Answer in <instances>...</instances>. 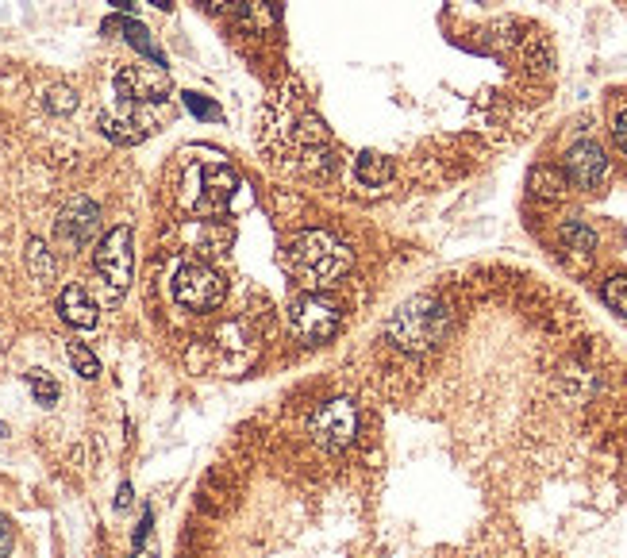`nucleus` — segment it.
Segmentation results:
<instances>
[{"label": "nucleus", "mask_w": 627, "mask_h": 558, "mask_svg": "<svg viewBox=\"0 0 627 558\" xmlns=\"http://www.w3.org/2000/svg\"><path fill=\"white\" fill-rule=\"evenodd\" d=\"M27 381V389H31V397H35V405H43V408H54L58 405V381L47 374V370H27L24 374Z\"/></svg>", "instance_id": "obj_19"}, {"label": "nucleus", "mask_w": 627, "mask_h": 558, "mask_svg": "<svg viewBox=\"0 0 627 558\" xmlns=\"http://www.w3.org/2000/svg\"><path fill=\"white\" fill-rule=\"evenodd\" d=\"M108 4H112V8H116V12H131V8H135V4H131V0H108Z\"/></svg>", "instance_id": "obj_28"}, {"label": "nucleus", "mask_w": 627, "mask_h": 558, "mask_svg": "<svg viewBox=\"0 0 627 558\" xmlns=\"http://www.w3.org/2000/svg\"><path fill=\"white\" fill-rule=\"evenodd\" d=\"M170 293L189 312H212L227 297V281L208 262H181L170 281Z\"/></svg>", "instance_id": "obj_7"}, {"label": "nucleus", "mask_w": 627, "mask_h": 558, "mask_svg": "<svg viewBox=\"0 0 627 558\" xmlns=\"http://www.w3.org/2000/svg\"><path fill=\"white\" fill-rule=\"evenodd\" d=\"M612 139H616V147L627 154V112L616 116V124H612Z\"/></svg>", "instance_id": "obj_25"}, {"label": "nucleus", "mask_w": 627, "mask_h": 558, "mask_svg": "<svg viewBox=\"0 0 627 558\" xmlns=\"http://www.w3.org/2000/svg\"><path fill=\"white\" fill-rule=\"evenodd\" d=\"M154 8H162V12H170V8H174V4H170V0H151Z\"/></svg>", "instance_id": "obj_29"}, {"label": "nucleus", "mask_w": 627, "mask_h": 558, "mask_svg": "<svg viewBox=\"0 0 627 558\" xmlns=\"http://www.w3.org/2000/svg\"><path fill=\"white\" fill-rule=\"evenodd\" d=\"M104 31H120L151 66H162V70H166V54L158 51V43L151 39V27L147 24H139V20H131V16H112V20H104Z\"/></svg>", "instance_id": "obj_14"}, {"label": "nucleus", "mask_w": 627, "mask_h": 558, "mask_svg": "<svg viewBox=\"0 0 627 558\" xmlns=\"http://www.w3.org/2000/svg\"><path fill=\"white\" fill-rule=\"evenodd\" d=\"M262 139L270 151L285 162H297L312 174H331L335 154H331V131L327 124L304 104L301 93L285 89L266 112H262Z\"/></svg>", "instance_id": "obj_1"}, {"label": "nucleus", "mask_w": 627, "mask_h": 558, "mask_svg": "<svg viewBox=\"0 0 627 558\" xmlns=\"http://www.w3.org/2000/svg\"><path fill=\"white\" fill-rule=\"evenodd\" d=\"M93 270H97V278L104 281V301L116 305V301L124 297V289L131 285V274H135V235H131L127 224L112 228L101 243H97V251H93Z\"/></svg>", "instance_id": "obj_6"}, {"label": "nucleus", "mask_w": 627, "mask_h": 558, "mask_svg": "<svg viewBox=\"0 0 627 558\" xmlns=\"http://www.w3.org/2000/svg\"><path fill=\"white\" fill-rule=\"evenodd\" d=\"M566 178H570V185L585 189V193L601 189L604 181H608V154L597 143H589V139L574 143L570 154H566Z\"/></svg>", "instance_id": "obj_12"}, {"label": "nucleus", "mask_w": 627, "mask_h": 558, "mask_svg": "<svg viewBox=\"0 0 627 558\" xmlns=\"http://www.w3.org/2000/svg\"><path fill=\"white\" fill-rule=\"evenodd\" d=\"M116 101L131 104H166L170 97V74L162 66H124L112 77Z\"/></svg>", "instance_id": "obj_10"}, {"label": "nucleus", "mask_w": 627, "mask_h": 558, "mask_svg": "<svg viewBox=\"0 0 627 558\" xmlns=\"http://www.w3.org/2000/svg\"><path fill=\"white\" fill-rule=\"evenodd\" d=\"M181 101H185V108H189L197 120H212V124H220V120H224L220 104L212 101V97H204V93H181Z\"/></svg>", "instance_id": "obj_21"}, {"label": "nucleus", "mask_w": 627, "mask_h": 558, "mask_svg": "<svg viewBox=\"0 0 627 558\" xmlns=\"http://www.w3.org/2000/svg\"><path fill=\"white\" fill-rule=\"evenodd\" d=\"M97 228H101V208L89 201V197H74V201L58 212L54 235H58V243H62V247L81 251V247L97 235Z\"/></svg>", "instance_id": "obj_11"}, {"label": "nucleus", "mask_w": 627, "mask_h": 558, "mask_svg": "<svg viewBox=\"0 0 627 558\" xmlns=\"http://www.w3.org/2000/svg\"><path fill=\"white\" fill-rule=\"evenodd\" d=\"M27 270L39 285H51L54 274H58V262H54L51 247L43 239H27Z\"/></svg>", "instance_id": "obj_18"}, {"label": "nucleus", "mask_w": 627, "mask_h": 558, "mask_svg": "<svg viewBox=\"0 0 627 558\" xmlns=\"http://www.w3.org/2000/svg\"><path fill=\"white\" fill-rule=\"evenodd\" d=\"M308 432L316 439V447L324 451H347L354 439H358V408L347 397H331L324 405L312 412L308 420Z\"/></svg>", "instance_id": "obj_8"}, {"label": "nucleus", "mask_w": 627, "mask_h": 558, "mask_svg": "<svg viewBox=\"0 0 627 558\" xmlns=\"http://www.w3.org/2000/svg\"><path fill=\"white\" fill-rule=\"evenodd\" d=\"M239 189V174L227 166L220 154H208V158H193L181 166V178H177V201L185 212L201 216V220H216L231 208V197Z\"/></svg>", "instance_id": "obj_3"}, {"label": "nucleus", "mask_w": 627, "mask_h": 558, "mask_svg": "<svg viewBox=\"0 0 627 558\" xmlns=\"http://www.w3.org/2000/svg\"><path fill=\"white\" fill-rule=\"evenodd\" d=\"M47 108L66 116V112H74L77 108V93L74 89H51V93H47Z\"/></svg>", "instance_id": "obj_23"}, {"label": "nucleus", "mask_w": 627, "mask_h": 558, "mask_svg": "<svg viewBox=\"0 0 627 558\" xmlns=\"http://www.w3.org/2000/svg\"><path fill=\"white\" fill-rule=\"evenodd\" d=\"M558 243H562V247H566L570 254L589 258V254L597 251V231L589 228L585 220H566V224L558 228Z\"/></svg>", "instance_id": "obj_17"}, {"label": "nucleus", "mask_w": 627, "mask_h": 558, "mask_svg": "<svg viewBox=\"0 0 627 558\" xmlns=\"http://www.w3.org/2000/svg\"><path fill=\"white\" fill-rule=\"evenodd\" d=\"M604 305L627 320V274H616V278L604 281Z\"/></svg>", "instance_id": "obj_22"}, {"label": "nucleus", "mask_w": 627, "mask_h": 558, "mask_svg": "<svg viewBox=\"0 0 627 558\" xmlns=\"http://www.w3.org/2000/svg\"><path fill=\"white\" fill-rule=\"evenodd\" d=\"M527 185H531V193H535V197H543V201H562V197H566V189H570V178H566V170L535 166Z\"/></svg>", "instance_id": "obj_15"}, {"label": "nucleus", "mask_w": 627, "mask_h": 558, "mask_svg": "<svg viewBox=\"0 0 627 558\" xmlns=\"http://www.w3.org/2000/svg\"><path fill=\"white\" fill-rule=\"evenodd\" d=\"M131 505V485H120V497H116V508H127Z\"/></svg>", "instance_id": "obj_27"}, {"label": "nucleus", "mask_w": 627, "mask_h": 558, "mask_svg": "<svg viewBox=\"0 0 627 558\" xmlns=\"http://www.w3.org/2000/svg\"><path fill=\"white\" fill-rule=\"evenodd\" d=\"M208 12H239L247 0H201Z\"/></svg>", "instance_id": "obj_26"}, {"label": "nucleus", "mask_w": 627, "mask_h": 558, "mask_svg": "<svg viewBox=\"0 0 627 558\" xmlns=\"http://www.w3.org/2000/svg\"><path fill=\"white\" fill-rule=\"evenodd\" d=\"M12 547H16V528H12V520L0 512V558H12Z\"/></svg>", "instance_id": "obj_24"}, {"label": "nucleus", "mask_w": 627, "mask_h": 558, "mask_svg": "<svg viewBox=\"0 0 627 558\" xmlns=\"http://www.w3.org/2000/svg\"><path fill=\"white\" fill-rule=\"evenodd\" d=\"M66 358H70V366L77 370V378H85V381L101 378V358L93 355L85 343H66Z\"/></svg>", "instance_id": "obj_20"}, {"label": "nucleus", "mask_w": 627, "mask_h": 558, "mask_svg": "<svg viewBox=\"0 0 627 558\" xmlns=\"http://www.w3.org/2000/svg\"><path fill=\"white\" fill-rule=\"evenodd\" d=\"M101 308L93 305V297H89V289L85 285H66L62 293H58V316L77 331H93L97 328V316Z\"/></svg>", "instance_id": "obj_13"}, {"label": "nucleus", "mask_w": 627, "mask_h": 558, "mask_svg": "<svg viewBox=\"0 0 627 558\" xmlns=\"http://www.w3.org/2000/svg\"><path fill=\"white\" fill-rule=\"evenodd\" d=\"M289 266H293V274L301 278L304 289H316V293H320V289L335 285V281L351 270L354 254L339 235L312 228V231H301V235L289 243Z\"/></svg>", "instance_id": "obj_4"}, {"label": "nucleus", "mask_w": 627, "mask_h": 558, "mask_svg": "<svg viewBox=\"0 0 627 558\" xmlns=\"http://www.w3.org/2000/svg\"><path fill=\"white\" fill-rule=\"evenodd\" d=\"M158 108L162 104H131V101H116L112 112H101V131L120 143V147H131V143H143L158 127Z\"/></svg>", "instance_id": "obj_9"}, {"label": "nucleus", "mask_w": 627, "mask_h": 558, "mask_svg": "<svg viewBox=\"0 0 627 558\" xmlns=\"http://www.w3.org/2000/svg\"><path fill=\"white\" fill-rule=\"evenodd\" d=\"M451 324H454L451 305L443 297H435V293H420V297L404 301L389 316L385 339L397 351H404V355H427V351H435L451 335Z\"/></svg>", "instance_id": "obj_2"}, {"label": "nucleus", "mask_w": 627, "mask_h": 558, "mask_svg": "<svg viewBox=\"0 0 627 558\" xmlns=\"http://www.w3.org/2000/svg\"><path fill=\"white\" fill-rule=\"evenodd\" d=\"M354 174L362 185H370V189H381V185H389L393 181V162L385 158V154L377 151H362L358 154V166H354Z\"/></svg>", "instance_id": "obj_16"}, {"label": "nucleus", "mask_w": 627, "mask_h": 558, "mask_svg": "<svg viewBox=\"0 0 627 558\" xmlns=\"http://www.w3.org/2000/svg\"><path fill=\"white\" fill-rule=\"evenodd\" d=\"M285 320H289V335L304 343V347H320L327 343L339 324H343V312L339 305L324 297V293H316V289H304L301 297H293L289 301V312H285Z\"/></svg>", "instance_id": "obj_5"}]
</instances>
